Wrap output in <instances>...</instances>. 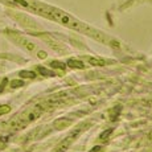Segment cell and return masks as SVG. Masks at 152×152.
<instances>
[{
    "label": "cell",
    "instance_id": "4",
    "mask_svg": "<svg viewBox=\"0 0 152 152\" xmlns=\"http://www.w3.org/2000/svg\"><path fill=\"white\" fill-rule=\"evenodd\" d=\"M68 65L73 69H82L83 68V64L81 62V61H77V60H69Z\"/></svg>",
    "mask_w": 152,
    "mask_h": 152
},
{
    "label": "cell",
    "instance_id": "6",
    "mask_svg": "<svg viewBox=\"0 0 152 152\" xmlns=\"http://www.w3.org/2000/svg\"><path fill=\"white\" fill-rule=\"evenodd\" d=\"M11 111V107L8 106V104H3V106H0V115H3V114H7Z\"/></svg>",
    "mask_w": 152,
    "mask_h": 152
},
{
    "label": "cell",
    "instance_id": "9",
    "mask_svg": "<svg viewBox=\"0 0 152 152\" xmlns=\"http://www.w3.org/2000/svg\"><path fill=\"white\" fill-rule=\"evenodd\" d=\"M52 68H60V69H64L65 68V65L61 62H52Z\"/></svg>",
    "mask_w": 152,
    "mask_h": 152
},
{
    "label": "cell",
    "instance_id": "2",
    "mask_svg": "<svg viewBox=\"0 0 152 152\" xmlns=\"http://www.w3.org/2000/svg\"><path fill=\"white\" fill-rule=\"evenodd\" d=\"M81 131H82V128H78L77 131H73V132H72V135L68 136V138H66V139L64 140V142L60 144V147L57 148V152H64V151H65L66 148H68L69 145L72 144L73 142H74V139H77V136L80 135V132H81Z\"/></svg>",
    "mask_w": 152,
    "mask_h": 152
},
{
    "label": "cell",
    "instance_id": "5",
    "mask_svg": "<svg viewBox=\"0 0 152 152\" xmlns=\"http://www.w3.org/2000/svg\"><path fill=\"white\" fill-rule=\"evenodd\" d=\"M20 75H21L23 78H34V77H36L34 72H27V70H23V72H20Z\"/></svg>",
    "mask_w": 152,
    "mask_h": 152
},
{
    "label": "cell",
    "instance_id": "1",
    "mask_svg": "<svg viewBox=\"0 0 152 152\" xmlns=\"http://www.w3.org/2000/svg\"><path fill=\"white\" fill-rule=\"evenodd\" d=\"M42 113H44V106L42 104H36V106H33L32 109L24 111V113H21L20 115H17L16 118H13L12 121L10 122L8 127L12 128V130L23 128V127H25L28 123L36 121V119L39 118Z\"/></svg>",
    "mask_w": 152,
    "mask_h": 152
},
{
    "label": "cell",
    "instance_id": "11",
    "mask_svg": "<svg viewBox=\"0 0 152 152\" xmlns=\"http://www.w3.org/2000/svg\"><path fill=\"white\" fill-rule=\"evenodd\" d=\"M99 151H101V147H94L90 152H99Z\"/></svg>",
    "mask_w": 152,
    "mask_h": 152
},
{
    "label": "cell",
    "instance_id": "8",
    "mask_svg": "<svg viewBox=\"0 0 152 152\" xmlns=\"http://www.w3.org/2000/svg\"><path fill=\"white\" fill-rule=\"evenodd\" d=\"M24 85V82L23 81H12V83H11V86L12 87H20Z\"/></svg>",
    "mask_w": 152,
    "mask_h": 152
},
{
    "label": "cell",
    "instance_id": "7",
    "mask_svg": "<svg viewBox=\"0 0 152 152\" xmlns=\"http://www.w3.org/2000/svg\"><path fill=\"white\" fill-rule=\"evenodd\" d=\"M39 70H40V73L44 74V75H52V74H53V73H49L48 70H46L45 68H42V66H39Z\"/></svg>",
    "mask_w": 152,
    "mask_h": 152
},
{
    "label": "cell",
    "instance_id": "10",
    "mask_svg": "<svg viewBox=\"0 0 152 152\" xmlns=\"http://www.w3.org/2000/svg\"><path fill=\"white\" fill-rule=\"evenodd\" d=\"M111 131H113V130H109V131H104V132H103V135H102V136H101V139H102V140H103L104 138H106V136H109V135H110V132H111Z\"/></svg>",
    "mask_w": 152,
    "mask_h": 152
},
{
    "label": "cell",
    "instance_id": "12",
    "mask_svg": "<svg viewBox=\"0 0 152 152\" xmlns=\"http://www.w3.org/2000/svg\"><path fill=\"white\" fill-rule=\"evenodd\" d=\"M39 56H40L41 58H45V57H46V53H44V52H40Z\"/></svg>",
    "mask_w": 152,
    "mask_h": 152
},
{
    "label": "cell",
    "instance_id": "3",
    "mask_svg": "<svg viewBox=\"0 0 152 152\" xmlns=\"http://www.w3.org/2000/svg\"><path fill=\"white\" fill-rule=\"evenodd\" d=\"M70 121H68V119H60V121H57L54 123V127L57 128V130H62L64 127H66V126H69Z\"/></svg>",
    "mask_w": 152,
    "mask_h": 152
}]
</instances>
